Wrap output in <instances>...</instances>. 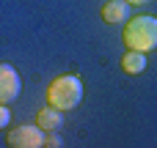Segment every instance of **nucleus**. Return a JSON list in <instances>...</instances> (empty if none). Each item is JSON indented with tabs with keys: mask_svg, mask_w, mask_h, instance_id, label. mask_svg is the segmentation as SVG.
<instances>
[{
	"mask_svg": "<svg viewBox=\"0 0 157 148\" xmlns=\"http://www.w3.org/2000/svg\"><path fill=\"white\" fill-rule=\"evenodd\" d=\"M124 47L127 49H138V52H152L157 49V16H135L124 25L121 30Z\"/></svg>",
	"mask_w": 157,
	"mask_h": 148,
	"instance_id": "obj_1",
	"label": "nucleus"
},
{
	"mask_svg": "<svg viewBox=\"0 0 157 148\" xmlns=\"http://www.w3.org/2000/svg\"><path fill=\"white\" fill-rule=\"evenodd\" d=\"M47 102L55 110H75L83 102V82L75 74H61L47 85Z\"/></svg>",
	"mask_w": 157,
	"mask_h": 148,
	"instance_id": "obj_2",
	"label": "nucleus"
},
{
	"mask_svg": "<svg viewBox=\"0 0 157 148\" xmlns=\"http://www.w3.org/2000/svg\"><path fill=\"white\" fill-rule=\"evenodd\" d=\"M44 129L41 126H17L8 132L6 143L11 148H41L44 146Z\"/></svg>",
	"mask_w": 157,
	"mask_h": 148,
	"instance_id": "obj_3",
	"label": "nucleus"
},
{
	"mask_svg": "<svg viewBox=\"0 0 157 148\" xmlns=\"http://www.w3.org/2000/svg\"><path fill=\"white\" fill-rule=\"evenodd\" d=\"M22 80L11 63H0V104H11L19 99Z\"/></svg>",
	"mask_w": 157,
	"mask_h": 148,
	"instance_id": "obj_4",
	"label": "nucleus"
},
{
	"mask_svg": "<svg viewBox=\"0 0 157 148\" xmlns=\"http://www.w3.org/2000/svg\"><path fill=\"white\" fill-rule=\"evenodd\" d=\"M127 14H130V3H127V0H108V3L102 5V19L110 22V25L124 22Z\"/></svg>",
	"mask_w": 157,
	"mask_h": 148,
	"instance_id": "obj_5",
	"label": "nucleus"
},
{
	"mask_svg": "<svg viewBox=\"0 0 157 148\" xmlns=\"http://www.w3.org/2000/svg\"><path fill=\"white\" fill-rule=\"evenodd\" d=\"M36 124H39L44 132H52V129H58V126L63 124V118H61V110H55V107H44V110H39V115H36Z\"/></svg>",
	"mask_w": 157,
	"mask_h": 148,
	"instance_id": "obj_6",
	"label": "nucleus"
},
{
	"mask_svg": "<svg viewBox=\"0 0 157 148\" xmlns=\"http://www.w3.org/2000/svg\"><path fill=\"white\" fill-rule=\"evenodd\" d=\"M121 69H124L127 74H141V71L146 69V55L138 52V49H130V52L121 58Z\"/></svg>",
	"mask_w": 157,
	"mask_h": 148,
	"instance_id": "obj_7",
	"label": "nucleus"
},
{
	"mask_svg": "<svg viewBox=\"0 0 157 148\" xmlns=\"http://www.w3.org/2000/svg\"><path fill=\"white\" fill-rule=\"evenodd\" d=\"M11 124V113H8V104H0V129H6Z\"/></svg>",
	"mask_w": 157,
	"mask_h": 148,
	"instance_id": "obj_8",
	"label": "nucleus"
},
{
	"mask_svg": "<svg viewBox=\"0 0 157 148\" xmlns=\"http://www.w3.org/2000/svg\"><path fill=\"white\" fill-rule=\"evenodd\" d=\"M61 143H63V140H61V137H58V135H55V129H52V132H50V135H47V137H44V146H61Z\"/></svg>",
	"mask_w": 157,
	"mask_h": 148,
	"instance_id": "obj_9",
	"label": "nucleus"
},
{
	"mask_svg": "<svg viewBox=\"0 0 157 148\" xmlns=\"http://www.w3.org/2000/svg\"><path fill=\"white\" fill-rule=\"evenodd\" d=\"M130 5H141V3H149V0H127Z\"/></svg>",
	"mask_w": 157,
	"mask_h": 148,
	"instance_id": "obj_10",
	"label": "nucleus"
}]
</instances>
